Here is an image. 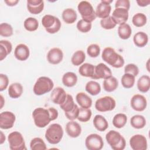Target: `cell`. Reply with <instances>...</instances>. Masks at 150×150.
Masks as SVG:
<instances>
[{"mask_svg": "<svg viewBox=\"0 0 150 150\" xmlns=\"http://www.w3.org/2000/svg\"><path fill=\"white\" fill-rule=\"evenodd\" d=\"M58 115V111L53 107L48 109L39 107L35 108L32 112L34 123L38 128L45 127L51 121L57 119Z\"/></svg>", "mask_w": 150, "mask_h": 150, "instance_id": "obj_1", "label": "cell"}, {"mask_svg": "<svg viewBox=\"0 0 150 150\" xmlns=\"http://www.w3.org/2000/svg\"><path fill=\"white\" fill-rule=\"evenodd\" d=\"M101 57L104 62L114 68H121L125 63L123 57L116 53L115 50L110 47L104 49Z\"/></svg>", "mask_w": 150, "mask_h": 150, "instance_id": "obj_2", "label": "cell"}, {"mask_svg": "<svg viewBox=\"0 0 150 150\" xmlns=\"http://www.w3.org/2000/svg\"><path fill=\"white\" fill-rule=\"evenodd\" d=\"M105 139L113 150H123L125 148V139L118 131L110 130L106 134Z\"/></svg>", "mask_w": 150, "mask_h": 150, "instance_id": "obj_3", "label": "cell"}, {"mask_svg": "<svg viewBox=\"0 0 150 150\" xmlns=\"http://www.w3.org/2000/svg\"><path fill=\"white\" fill-rule=\"evenodd\" d=\"M63 136L62 127L57 123L50 125L47 128L45 137L47 142L51 144H57L60 142Z\"/></svg>", "mask_w": 150, "mask_h": 150, "instance_id": "obj_4", "label": "cell"}, {"mask_svg": "<svg viewBox=\"0 0 150 150\" xmlns=\"http://www.w3.org/2000/svg\"><path fill=\"white\" fill-rule=\"evenodd\" d=\"M54 83L51 79L46 76H41L35 83L33 91L35 95L42 96L52 91Z\"/></svg>", "mask_w": 150, "mask_h": 150, "instance_id": "obj_5", "label": "cell"}, {"mask_svg": "<svg viewBox=\"0 0 150 150\" xmlns=\"http://www.w3.org/2000/svg\"><path fill=\"white\" fill-rule=\"evenodd\" d=\"M42 24L46 31L50 34L57 33L62 26L61 22L58 18L49 14L43 16L42 19Z\"/></svg>", "mask_w": 150, "mask_h": 150, "instance_id": "obj_6", "label": "cell"}, {"mask_svg": "<svg viewBox=\"0 0 150 150\" xmlns=\"http://www.w3.org/2000/svg\"><path fill=\"white\" fill-rule=\"evenodd\" d=\"M77 9L83 20L91 23L96 19L95 11L92 5L89 2L86 1L80 2L77 6Z\"/></svg>", "mask_w": 150, "mask_h": 150, "instance_id": "obj_7", "label": "cell"}, {"mask_svg": "<svg viewBox=\"0 0 150 150\" xmlns=\"http://www.w3.org/2000/svg\"><path fill=\"white\" fill-rule=\"evenodd\" d=\"M9 148L11 150H26L25 142L22 134L18 131L11 132L8 136Z\"/></svg>", "mask_w": 150, "mask_h": 150, "instance_id": "obj_8", "label": "cell"}, {"mask_svg": "<svg viewBox=\"0 0 150 150\" xmlns=\"http://www.w3.org/2000/svg\"><path fill=\"white\" fill-rule=\"evenodd\" d=\"M116 106L115 100L110 96H104L97 99L95 103L96 109L100 112L113 110Z\"/></svg>", "mask_w": 150, "mask_h": 150, "instance_id": "obj_9", "label": "cell"}, {"mask_svg": "<svg viewBox=\"0 0 150 150\" xmlns=\"http://www.w3.org/2000/svg\"><path fill=\"white\" fill-rule=\"evenodd\" d=\"M85 145L88 150H100L104 146L103 139L98 134H91L86 137Z\"/></svg>", "mask_w": 150, "mask_h": 150, "instance_id": "obj_10", "label": "cell"}, {"mask_svg": "<svg viewBox=\"0 0 150 150\" xmlns=\"http://www.w3.org/2000/svg\"><path fill=\"white\" fill-rule=\"evenodd\" d=\"M129 145L133 150H146L148 147L147 139L143 135L136 134L130 138Z\"/></svg>", "mask_w": 150, "mask_h": 150, "instance_id": "obj_11", "label": "cell"}, {"mask_svg": "<svg viewBox=\"0 0 150 150\" xmlns=\"http://www.w3.org/2000/svg\"><path fill=\"white\" fill-rule=\"evenodd\" d=\"M112 0H102L97 5L95 11L96 17L104 19L110 16L111 11V6L110 4L112 2Z\"/></svg>", "mask_w": 150, "mask_h": 150, "instance_id": "obj_12", "label": "cell"}, {"mask_svg": "<svg viewBox=\"0 0 150 150\" xmlns=\"http://www.w3.org/2000/svg\"><path fill=\"white\" fill-rule=\"evenodd\" d=\"M15 115L11 111H4L0 114V128L8 129L13 127L15 122Z\"/></svg>", "mask_w": 150, "mask_h": 150, "instance_id": "obj_13", "label": "cell"}, {"mask_svg": "<svg viewBox=\"0 0 150 150\" xmlns=\"http://www.w3.org/2000/svg\"><path fill=\"white\" fill-rule=\"evenodd\" d=\"M112 76V71L111 69L103 63H100L96 65L94 68V72L92 79H106Z\"/></svg>", "mask_w": 150, "mask_h": 150, "instance_id": "obj_14", "label": "cell"}, {"mask_svg": "<svg viewBox=\"0 0 150 150\" xmlns=\"http://www.w3.org/2000/svg\"><path fill=\"white\" fill-rule=\"evenodd\" d=\"M131 108L136 111H143L147 106V101L146 98L141 94L134 95L130 101Z\"/></svg>", "mask_w": 150, "mask_h": 150, "instance_id": "obj_15", "label": "cell"}, {"mask_svg": "<svg viewBox=\"0 0 150 150\" xmlns=\"http://www.w3.org/2000/svg\"><path fill=\"white\" fill-rule=\"evenodd\" d=\"M63 59V53L58 47L51 49L47 54V59L49 63L52 64H57L60 63Z\"/></svg>", "mask_w": 150, "mask_h": 150, "instance_id": "obj_16", "label": "cell"}, {"mask_svg": "<svg viewBox=\"0 0 150 150\" xmlns=\"http://www.w3.org/2000/svg\"><path fill=\"white\" fill-rule=\"evenodd\" d=\"M67 94L62 87H57L52 90L50 98L54 104L60 105L64 102Z\"/></svg>", "mask_w": 150, "mask_h": 150, "instance_id": "obj_17", "label": "cell"}, {"mask_svg": "<svg viewBox=\"0 0 150 150\" xmlns=\"http://www.w3.org/2000/svg\"><path fill=\"white\" fill-rule=\"evenodd\" d=\"M117 25H121L126 23L128 19V11L124 8H115L112 12L111 16Z\"/></svg>", "mask_w": 150, "mask_h": 150, "instance_id": "obj_18", "label": "cell"}, {"mask_svg": "<svg viewBox=\"0 0 150 150\" xmlns=\"http://www.w3.org/2000/svg\"><path fill=\"white\" fill-rule=\"evenodd\" d=\"M29 54V49L26 45L21 43L16 46L14 50V56L17 60L19 61H25L28 59Z\"/></svg>", "mask_w": 150, "mask_h": 150, "instance_id": "obj_19", "label": "cell"}, {"mask_svg": "<svg viewBox=\"0 0 150 150\" xmlns=\"http://www.w3.org/2000/svg\"><path fill=\"white\" fill-rule=\"evenodd\" d=\"M66 132L70 137L77 138L81 134V128L78 122L70 120L66 125Z\"/></svg>", "mask_w": 150, "mask_h": 150, "instance_id": "obj_20", "label": "cell"}, {"mask_svg": "<svg viewBox=\"0 0 150 150\" xmlns=\"http://www.w3.org/2000/svg\"><path fill=\"white\" fill-rule=\"evenodd\" d=\"M26 4L28 11L33 15L41 13L44 8V1L42 0H28Z\"/></svg>", "mask_w": 150, "mask_h": 150, "instance_id": "obj_21", "label": "cell"}, {"mask_svg": "<svg viewBox=\"0 0 150 150\" xmlns=\"http://www.w3.org/2000/svg\"><path fill=\"white\" fill-rule=\"evenodd\" d=\"M78 104L84 108H90L92 105V99L83 92L78 93L76 96Z\"/></svg>", "mask_w": 150, "mask_h": 150, "instance_id": "obj_22", "label": "cell"}, {"mask_svg": "<svg viewBox=\"0 0 150 150\" xmlns=\"http://www.w3.org/2000/svg\"><path fill=\"white\" fill-rule=\"evenodd\" d=\"M93 125L97 130L102 132L105 131L108 127V123L107 120L101 115H96L93 119Z\"/></svg>", "mask_w": 150, "mask_h": 150, "instance_id": "obj_23", "label": "cell"}, {"mask_svg": "<svg viewBox=\"0 0 150 150\" xmlns=\"http://www.w3.org/2000/svg\"><path fill=\"white\" fill-rule=\"evenodd\" d=\"M133 42L136 46L143 47L148 43V36L147 34L144 32H138L134 35Z\"/></svg>", "mask_w": 150, "mask_h": 150, "instance_id": "obj_24", "label": "cell"}, {"mask_svg": "<svg viewBox=\"0 0 150 150\" xmlns=\"http://www.w3.org/2000/svg\"><path fill=\"white\" fill-rule=\"evenodd\" d=\"M12 50V43L7 40H0V60H3L11 53Z\"/></svg>", "mask_w": 150, "mask_h": 150, "instance_id": "obj_25", "label": "cell"}, {"mask_svg": "<svg viewBox=\"0 0 150 150\" xmlns=\"http://www.w3.org/2000/svg\"><path fill=\"white\" fill-rule=\"evenodd\" d=\"M23 93V87L19 83L11 84L8 88V95L12 98H18Z\"/></svg>", "mask_w": 150, "mask_h": 150, "instance_id": "obj_26", "label": "cell"}, {"mask_svg": "<svg viewBox=\"0 0 150 150\" xmlns=\"http://www.w3.org/2000/svg\"><path fill=\"white\" fill-rule=\"evenodd\" d=\"M62 19L67 24H72L77 19V15L76 12L72 8H67L62 12Z\"/></svg>", "mask_w": 150, "mask_h": 150, "instance_id": "obj_27", "label": "cell"}, {"mask_svg": "<svg viewBox=\"0 0 150 150\" xmlns=\"http://www.w3.org/2000/svg\"><path fill=\"white\" fill-rule=\"evenodd\" d=\"M77 82V76L73 72L68 71L64 73L62 77V83L67 87H73L76 84Z\"/></svg>", "mask_w": 150, "mask_h": 150, "instance_id": "obj_28", "label": "cell"}, {"mask_svg": "<svg viewBox=\"0 0 150 150\" xmlns=\"http://www.w3.org/2000/svg\"><path fill=\"white\" fill-rule=\"evenodd\" d=\"M137 88L141 93H146L150 88V77L148 75H143L137 81Z\"/></svg>", "mask_w": 150, "mask_h": 150, "instance_id": "obj_29", "label": "cell"}, {"mask_svg": "<svg viewBox=\"0 0 150 150\" xmlns=\"http://www.w3.org/2000/svg\"><path fill=\"white\" fill-rule=\"evenodd\" d=\"M118 86V80L113 76L104 79L103 81V88L107 92H112L115 91Z\"/></svg>", "mask_w": 150, "mask_h": 150, "instance_id": "obj_30", "label": "cell"}, {"mask_svg": "<svg viewBox=\"0 0 150 150\" xmlns=\"http://www.w3.org/2000/svg\"><path fill=\"white\" fill-rule=\"evenodd\" d=\"M94 68L95 66L92 64L85 63L80 66L79 73L81 76L91 78L94 74Z\"/></svg>", "mask_w": 150, "mask_h": 150, "instance_id": "obj_31", "label": "cell"}, {"mask_svg": "<svg viewBox=\"0 0 150 150\" xmlns=\"http://www.w3.org/2000/svg\"><path fill=\"white\" fill-rule=\"evenodd\" d=\"M132 33V29L129 25L126 23H122L118 28V35L119 37L124 40L130 38Z\"/></svg>", "mask_w": 150, "mask_h": 150, "instance_id": "obj_32", "label": "cell"}, {"mask_svg": "<svg viewBox=\"0 0 150 150\" xmlns=\"http://www.w3.org/2000/svg\"><path fill=\"white\" fill-rule=\"evenodd\" d=\"M130 124L134 128L141 129L146 125V119L142 115H135L131 118Z\"/></svg>", "mask_w": 150, "mask_h": 150, "instance_id": "obj_33", "label": "cell"}, {"mask_svg": "<svg viewBox=\"0 0 150 150\" xmlns=\"http://www.w3.org/2000/svg\"><path fill=\"white\" fill-rule=\"evenodd\" d=\"M85 90L90 95L97 96L101 91V86L97 81L91 80L86 84Z\"/></svg>", "mask_w": 150, "mask_h": 150, "instance_id": "obj_34", "label": "cell"}, {"mask_svg": "<svg viewBox=\"0 0 150 150\" xmlns=\"http://www.w3.org/2000/svg\"><path fill=\"white\" fill-rule=\"evenodd\" d=\"M127 122V117L125 114L118 113L114 115L112 119L113 125L117 128H121Z\"/></svg>", "mask_w": 150, "mask_h": 150, "instance_id": "obj_35", "label": "cell"}, {"mask_svg": "<svg viewBox=\"0 0 150 150\" xmlns=\"http://www.w3.org/2000/svg\"><path fill=\"white\" fill-rule=\"evenodd\" d=\"M86 59L85 53L81 50L76 51L71 56V63L76 66L81 65Z\"/></svg>", "mask_w": 150, "mask_h": 150, "instance_id": "obj_36", "label": "cell"}, {"mask_svg": "<svg viewBox=\"0 0 150 150\" xmlns=\"http://www.w3.org/2000/svg\"><path fill=\"white\" fill-rule=\"evenodd\" d=\"M23 26L26 30L29 32H33L38 29L39 22L36 18L29 17L25 20Z\"/></svg>", "mask_w": 150, "mask_h": 150, "instance_id": "obj_37", "label": "cell"}, {"mask_svg": "<svg viewBox=\"0 0 150 150\" xmlns=\"http://www.w3.org/2000/svg\"><path fill=\"white\" fill-rule=\"evenodd\" d=\"M122 86L125 88H130L132 87L135 84V77L128 73H124L121 77Z\"/></svg>", "mask_w": 150, "mask_h": 150, "instance_id": "obj_38", "label": "cell"}, {"mask_svg": "<svg viewBox=\"0 0 150 150\" xmlns=\"http://www.w3.org/2000/svg\"><path fill=\"white\" fill-rule=\"evenodd\" d=\"M30 148L32 150H46L47 149L45 142L39 137L34 138L31 140Z\"/></svg>", "mask_w": 150, "mask_h": 150, "instance_id": "obj_39", "label": "cell"}, {"mask_svg": "<svg viewBox=\"0 0 150 150\" xmlns=\"http://www.w3.org/2000/svg\"><path fill=\"white\" fill-rule=\"evenodd\" d=\"M146 22L147 18L143 13H137L135 14L132 19V22L136 27H142L146 23Z\"/></svg>", "mask_w": 150, "mask_h": 150, "instance_id": "obj_40", "label": "cell"}, {"mask_svg": "<svg viewBox=\"0 0 150 150\" xmlns=\"http://www.w3.org/2000/svg\"><path fill=\"white\" fill-rule=\"evenodd\" d=\"M75 105L76 104L74 102L72 96L67 94L64 102L59 105L61 109H62L64 111V112H67L70 111L74 107Z\"/></svg>", "mask_w": 150, "mask_h": 150, "instance_id": "obj_41", "label": "cell"}, {"mask_svg": "<svg viewBox=\"0 0 150 150\" xmlns=\"http://www.w3.org/2000/svg\"><path fill=\"white\" fill-rule=\"evenodd\" d=\"M91 115V110L90 108H84L81 107L79 108V115L77 119L80 122H86L90 120Z\"/></svg>", "mask_w": 150, "mask_h": 150, "instance_id": "obj_42", "label": "cell"}, {"mask_svg": "<svg viewBox=\"0 0 150 150\" xmlns=\"http://www.w3.org/2000/svg\"><path fill=\"white\" fill-rule=\"evenodd\" d=\"M100 25L104 29L110 30L114 28L116 26L117 23L113 18L111 16H109L107 18L101 19Z\"/></svg>", "mask_w": 150, "mask_h": 150, "instance_id": "obj_43", "label": "cell"}, {"mask_svg": "<svg viewBox=\"0 0 150 150\" xmlns=\"http://www.w3.org/2000/svg\"><path fill=\"white\" fill-rule=\"evenodd\" d=\"M12 26L8 23H2L0 25V35L3 37H10L13 35Z\"/></svg>", "mask_w": 150, "mask_h": 150, "instance_id": "obj_44", "label": "cell"}, {"mask_svg": "<svg viewBox=\"0 0 150 150\" xmlns=\"http://www.w3.org/2000/svg\"><path fill=\"white\" fill-rule=\"evenodd\" d=\"M91 23L85 21L83 19H80L77 23V29L78 30L82 33H87L91 29Z\"/></svg>", "mask_w": 150, "mask_h": 150, "instance_id": "obj_45", "label": "cell"}, {"mask_svg": "<svg viewBox=\"0 0 150 150\" xmlns=\"http://www.w3.org/2000/svg\"><path fill=\"white\" fill-rule=\"evenodd\" d=\"M87 54L93 58L97 57L100 53V47L97 44H91L87 49Z\"/></svg>", "mask_w": 150, "mask_h": 150, "instance_id": "obj_46", "label": "cell"}, {"mask_svg": "<svg viewBox=\"0 0 150 150\" xmlns=\"http://www.w3.org/2000/svg\"><path fill=\"white\" fill-rule=\"evenodd\" d=\"M124 73H128L136 77L139 73V68L138 66L133 63L127 64L124 67Z\"/></svg>", "mask_w": 150, "mask_h": 150, "instance_id": "obj_47", "label": "cell"}, {"mask_svg": "<svg viewBox=\"0 0 150 150\" xmlns=\"http://www.w3.org/2000/svg\"><path fill=\"white\" fill-rule=\"evenodd\" d=\"M79 112V108L77 104L75 105L74 107L69 112H64L66 117L69 120H74L77 118Z\"/></svg>", "mask_w": 150, "mask_h": 150, "instance_id": "obj_48", "label": "cell"}, {"mask_svg": "<svg viewBox=\"0 0 150 150\" xmlns=\"http://www.w3.org/2000/svg\"><path fill=\"white\" fill-rule=\"evenodd\" d=\"M9 84V79L6 74H0V91L5 90Z\"/></svg>", "mask_w": 150, "mask_h": 150, "instance_id": "obj_49", "label": "cell"}, {"mask_svg": "<svg viewBox=\"0 0 150 150\" xmlns=\"http://www.w3.org/2000/svg\"><path fill=\"white\" fill-rule=\"evenodd\" d=\"M115 8H124L129 11L130 8V2L129 0H117L115 4Z\"/></svg>", "mask_w": 150, "mask_h": 150, "instance_id": "obj_50", "label": "cell"}, {"mask_svg": "<svg viewBox=\"0 0 150 150\" xmlns=\"http://www.w3.org/2000/svg\"><path fill=\"white\" fill-rule=\"evenodd\" d=\"M136 2L137 3L138 5L139 6H141V7L146 6H148L150 4V1L149 0H147V1H145V0H138V1H137Z\"/></svg>", "mask_w": 150, "mask_h": 150, "instance_id": "obj_51", "label": "cell"}, {"mask_svg": "<svg viewBox=\"0 0 150 150\" xmlns=\"http://www.w3.org/2000/svg\"><path fill=\"white\" fill-rule=\"evenodd\" d=\"M4 2L9 6H15L18 2V0H5L4 1Z\"/></svg>", "mask_w": 150, "mask_h": 150, "instance_id": "obj_52", "label": "cell"}, {"mask_svg": "<svg viewBox=\"0 0 150 150\" xmlns=\"http://www.w3.org/2000/svg\"><path fill=\"white\" fill-rule=\"evenodd\" d=\"M0 134H1V138H0V144H2L4 143V142L5 141V137L4 134V133L1 131L0 132Z\"/></svg>", "mask_w": 150, "mask_h": 150, "instance_id": "obj_53", "label": "cell"}, {"mask_svg": "<svg viewBox=\"0 0 150 150\" xmlns=\"http://www.w3.org/2000/svg\"><path fill=\"white\" fill-rule=\"evenodd\" d=\"M0 101H1V106H0V109H2V107L5 103V101H4V97L2 96V95L1 94L0 96Z\"/></svg>", "mask_w": 150, "mask_h": 150, "instance_id": "obj_54", "label": "cell"}]
</instances>
